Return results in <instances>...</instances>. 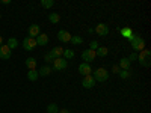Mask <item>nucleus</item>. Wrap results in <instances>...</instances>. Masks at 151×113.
I'll return each mask as SVG.
<instances>
[{
	"label": "nucleus",
	"mask_w": 151,
	"mask_h": 113,
	"mask_svg": "<svg viewBox=\"0 0 151 113\" xmlns=\"http://www.w3.org/2000/svg\"><path fill=\"white\" fill-rule=\"evenodd\" d=\"M2 45H3V38L0 36V47H2Z\"/></svg>",
	"instance_id": "nucleus-34"
},
{
	"label": "nucleus",
	"mask_w": 151,
	"mask_h": 113,
	"mask_svg": "<svg viewBox=\"0 0 151 113\" xmlns=\"http://www.w3.org/2000/svg\"><path fill=\"white\" fill-rule=\"evenodd\" d=\"M44 60H45V62H53V60H55V57H53V54H52V53L48 51V53H45V54H44Z\"/></svg>",
	"instance_id": "nucleus-28"
},
{
	"label": "nucleus",
	"mask_w": 151,
	"mask_h": 113,
	"mask_svg": "<svg viewBox=\"0 0 151 113\" xmlns=\"http://www.w3.org/2000/svg\"><path fill=\"white\" fill-rule=\"evenodd\" d=\"M119 33H121L122 38H125V39H129V41H132L133 36H134V33H133V30H132L130 27H122V29L119 30Z\"/></svg>",
	"instance_id": "nucleus-12"
},
{
	"label": "nucleus",
	"mask_w": 151,
	"mask_h": 113,
	"mask_svg": "<svg viewBox=\"0 0 151 113\" xmlns=\"http://www.w3.org/2000/svg\"><path fill=\"white\" fill-rule=\"evenodd\" d=\"M118 75H119L121 79H129V77H130V71H125V69H119Z\"/></svg>",
	"instance_id": "nucleus-27"
},
{
	"label": "nucleus",
	"mask_w": 151,
	"mask_h": 113,
	"mask_svg": "<svg viewBox=\"0 0 151 113\" xmlns=\"http://www.w3.org/2000/svg\"><path fill=\"white\" fill-rule=\"evenodd\" d=\"M0 3H5V5H9V3H11V0H3V2H0Z\"/></svg>",
	"instance_id": "nucleus-33"
},
{
	"label": "nucleus",
	"mask_w": 151,
	"mask_h": 113,
	"mask_svg": "<svg viewBox=\"0 0 151 113\" xmlns=\"http://www.w3.org/2000/svg\"><path fill=\"white\" fill-rule=\"evenodd\" d=\"M79 72L83 75V77H86V75H91V72H92V68H91V65L89 64H80L79 65Z\"/></svg>",
	"instance_id": "nucleus-10"
},
{
	"label": "nucleus",
	"mask_w": 151,
	"mask_h": 113,
	"mask_svg": "<svg viewBox=\"0 0 151 113\" xmlns=\"http://www.w3.org/2000/svg\"><path fill=\"white\" fill-rule=\"evenodd\" d=\"M137 60L142 67H150L151 65V51L150 50H142V51L137 54Z\"/></svg>",
	"instance_id": "nucleus-2"
},
{
	"label": "nucleus",
	"mask_w": 151,
	"mask_h": 113,
	"mask_svg": "<svg viewBox=\"0 0 151 113\" xmlns=\"http://www.w3.org/2000/svg\"><path fill=\"white\" fill-rule=\"evenodd\" d=\"M52 67H48V65H44V67H41L40 69H38V74L41 75V77H47V75H50L52 74Z\"/></svg>",
	"instance_id": "nucleus-16"
},
{
	"label": "nucleus",
	"mask_w": 151,
	"mask_h": 113,
	"mask_svg": "<svg viewBox=\"0 0 151 113\" xmlns=\"http://www.w3.org/2000/svg\"><path fill=\"white\" fill-rule=\"evenodd\" d=\"M67 67H68V62L64 59V57H58V59H55L53 60V71H64V69H67Z\"/></svg>",
	"instance_id": "nucleus-4"
},
{
	"label": "nucleus",
	"mask_w": 151,
	"mask_h": 113,
	"mask_svg": "<svg viewBox=\"0 0 151 113\" xmlns=\"http://www.w3.org/2000/svg\"><path fill=\"white\" fill-rule=\"evenodd\" d=\"M35 41H36V45H41V47H44L47 42H48V36L45 35V33H40L36 38H35Z\"/></svg>",
	"instance_id": "nucleus-13"
},
{
	"label": "nucleus",
	"mask_w": 151,
	"mask_h": 113,
	"mask_svg": "<svg viewBox=\"0 0 151 113\" xmlns=\"http://www.w3.org/2000/svg\"><path fill=\"white\" fill-rule=\"evenodd\" d=\"M95 57H97V54H95L94 50H91V48H86V50L82 51V59L85 60V64H91Z\"/></svg>",
	"instance_id": "nucleus-5"
},
{
	"label": "nucleus",
	"mask_w": 151,
	"mask_h": 113,
	"mask_svg": "<svg viewBox=\"0 0 151 113\" xmlns=\"http://www.w3.org/2000/svg\"><path fill=\"white\" fill-rule=\"evenodd\" d=\"M12 54V50L8 47V45H2L0 47V59H3V60H8Z\"/></svg>",
	"instance_id": "nucleus-9"
},
{
	"label": "nucleus",
	"mask_w": 151,
	"mask_h": 113,
	"mask_svg": "<svg viewBox=\"0 0 151 113\" xmlns=\"http://www.w3.org/2000/svg\"><path fill=\"white\" fill-rule=\"evenodd\" d=\"M26 67L29 69H35L36 68V59L35 57H27L26 59Z\"/></svg>",
	"instance_id": "nucleus-21"
},
{
	"label": "nucleus",
	"mask_w": 151,
	"mask_h": 113,
	"mask_svg": "<svg viewBox=\"0 0 151 113\" xmlns=\"http://www.w3.org/2000/svg\"><path fill=\"white\" fill-rule=\"evenodd\" d=\"M127 59H129L130 62H133V60H137V53H132V54H130Z\"/></svg>",
	"instance_id": "nucleus-30"
},
{
	"label": "nucleus",
	"mask_w": 151,
	"mask_h": 113,
	"mask_svg": "<svg viewBox=\"0 0 151 113\" xmlns=\"http://www.w3.org/2000/svg\"><path fill=\"white\" fill-rule=\"evenodd\" d=\"M130 44H132V48L134 50V53H137V51H142V50H145V41H144V38L139 35V33H134V36H133V39L130 41Z\"/></svg>",
	"instance_id": "nucleus-1"
},
{
	"label": "nucleus",
	"mask_w": 151,
	"mask_h": 113,
	"mask_svg": "<svg viewBox=\"0 0 151 113\" xmlns=\"http://www.w3.org/2000/svg\"><path fill=\"white\" fill-rule=\"evenodd\" d=\"M74 56H76L74 50H71V48H64V54H62V57H64L67 62L71 60V59H74Z\"/></svg>",
	"instance_id": "nucleus-17"
},
{
	"label": "nucleus",
	"mask_w": 151,
	"mask_h": 113,
	"mask_svg": "<svg viewBox=\"0 0 151 113\" xmlns=\"http://www.w3.org/2000/svg\"><path fill=\"white\" fill-rule=\"evenodd\" d=\"M95 33L100 35V36H107L109 35V26L104 23H100L97 24V27H95Z\"/></svg>",
	"instance_id": "nucleus-7"
},
{
	"label": "nucleus",
	"mask_w": 151,
	"mask_h": 113,
	"mask_svg": "<svg viewBox=\"0 0 151 113\" xmlns=\"http://www.w3.org/2000/svg\"><path fill=\"white\" fill-rule=\"evenodd\" d=\"M73 45H80V44H83V38L82 36H71V41H70Z\"/></svg>",
	"instance_id": "nucleus-24"
},
{
	"label": "nucleus",
	"mask_w": 151,
	"mask_h": 113,
	"mask_svg": "<svg viewBox=\"0 0 151 113\" xmlns=\"http://www.w3.org/2000/svg\"><path fill=\"white\" fill-rule=\"evenodd\" d=\"M112 71H113V72H115V74H118V72H119V67H118V65H113V68H112Z\"/></svg>",
	"instance_id": "nucleus-31"
},
{
	"label": "nucleus",
	"mask_w": 151,
	"mask_h": 113,
	"mask_svg": "<svg viewBox=\"0 0 151 113\" xmlns=\"http://www.w3.org/2000/svg\"><path fill=\"white\" fill-rule=\"evenodd\" d=\"M58 113H71V112H70L68 109H59V112H58Z\"/></svg>",
	"instance_id": "nucleus-32"
},
{
	"label": "nucleus",
	"mask_w": 151,
	"mask_h": 113,
	"mask_svg": "<svg viewBox=\"0 0 151 113\" xmlns=\"http://www.w3.org/2000/svg\"><path fill=\"white\" fill-rule=\"evenodd\" d=\"M95 80H94V77H92V74L91 75H86V77H83V82H82V86L85 87V89H91V87H94L95 86Z\"/></svg>",
	"instance_id": "nucleus-8"
},
{
	"label": "nucleus",
	"mask_w": 151,
	"mask_h": 113,
	"mask_svg": "<svg viewBox=\"0 0 151 113\" xmlns=\"http://www.w3.org/2000/svg\"><path fill=\"white\" fill-rule=\"evenodd\" d=\"M58 39H59L60 42H70V41H71V35H70V32H67V30H59V32H58Z\"/></svg>",
	"instance_id": "nucleus-11"
},
{
	"label": "nucleus",
	"mask_w": 151,
	"mask_h": 113,
	"mask_svg": "<svg viewBox=\"0 0 151 113\" xmlns=\"http://www.w3.org/2000/svg\"><path fill=\"white\" fill-rule=\"evenodd\" d=\"M6 45H8L11 50H14V48H17V47H18V39H17V38H9Z\"/></svg>",
	"instance_id": "nucleus-23"
},
{
	"label": "nucleus",
	"mask_w": 151,
	"mask_h": 113,
	"mask_svg": "<svg viewBox=\"0 0 151 113\" xmlns=\"http://www.w3.org/2000/svg\"><path fill=\"white\" fill-rule=\"evenodd\" d=\"M40 33H41V29H40L38 24H32V26L29 27V38H36Z\"/></svg>",
	"instance_id": "nucleus-14"
},
{
	"label": "nucleus",
	"mask_w": 151,
	"mask_h": 113,
	"mask_svg": "<svg viewBox=\"0 0 151 113\" xmlns=\"http://www.w3.org/2000/svg\"><path fill=\"white\" fill-rule=\"evenodd\" d=\"M47 113H58L59 112V107H58V104H55V103H52V104H48L47 106Z\"/></svg>",
	"instance_id": "nucleus-26"
},
{
	"label": "nucleus",
	"mask_w": 151,
	"mask_h": 113,
	"mask_svg": "<svg viewBox=\"0 0 151 113\" xmlns=\"http://www.w3.org/2000/svg\"><path fill=\"white\" fill-rule=\"evenodd\" d=\"M107 53H109V48H107V47H98V48L95 50V54L100 56V57H106Z\"/></svg>",
	"instance_id": "nucleus-19"
},
{
	"label": "nucleus",
	"mask_w": 151,
	"mask_h": 113,
	"mask_svg": "<svg viewBox=\"0 0 151 113\" xmlns=\"http://www.w3.org/2000/svg\"><path fill=\"white\" fill-rule=\"evenodd\" d=\"M98 47H100V45H98V42H97V41H91V44H89V48H91V50H94V51H95V50H97Z\"/></svg>",
	"instance_id": "nucleus-29"
},
{
	"label": "nucleus",
	"mask_w": 151,
	"mask_h": 113,
	"mask_svg": "<svg viewBox=\"0 0 151 113\" xmlns=\"http://www.w3.org/2000/svg\"><path fill=\"white\" fill-rule=\"evenodd\" d=\"M48 20L52 21L53 24H58V23L60 21V15L58 14V12H52V14L48 15Z\"/></svg>",
	"instance_id": "nucleus-22"
},
{
	"label": "nucleus",
	"mask_w": 151,
	"mask_h": 113,
	"mask_svg": "<svg viewBox=\"0 0 151 113\" xmlns=\"http://www.w3.org/2000/svg\"><path fill=\"white\" fill-rule=\"evenodd\" d=\"M41 6L45 9H50L55 6V0H41Z\"/></svg>",
	"instance_id": "nucleus-25"
},
{
	"label": "nucleus",
	"mask_w": 151,
	"mask_h": 113,
	"mask_svg": "<svg viewBox=\"0 0 151 113\" xmlns=\"http://www.w3.org/2000/svg\"><path fill=\"white\" fill-rule=\"evenodd\" d=\"M130 65H132V62H130L127 57H122V59H119V69L130 71Z\"/></svg>",
	"instance_id": "nucleus-15"
},
{
	"label": "nucleus",
	"mask_w": 151,
	"mask_h": 113,
	"mask_svg": "<svg viewBox=\"0 0 151 113\" xmlns=\"http://www.w3.org/2000/svg\"><path fill=\"white\" fill-rule=\"evenodd\" d=\"M38 77H40V74H38L36 69H29V72H27V79H29L30 82H36Z\"/></svg>",
	"instance_id": "nucleus-20"
},
{
	"label": "nucleus",
	"mask_w": 151,
	"mask_h": 113,
	"mask_svg": "<svg viewBox=\"0 0 151 113\" xmlns=\"http://www.w3.org/2000/svg\"><path fill=\"white\" fill-rule=\"evenodd\" d=\"M50 53L53 54V57H55V59L62 57V54H64V48H62V47H55V48L50 50Z\"/></svg>",
	"instance_id": "nucleus-18"
},
{
	"label": "nucleus",
	"mask_w": 151,
	"mask_h": 113,
	"mask_svg": "<svg viewBox=\"0 0 151 113\" xmlns=\"http://www.w3.org/2000/svg\"><path fill=\"white\" fill-rule=\"evenodd\" d=\"M94 80L95 82H100V83H103V82H106L107 79H109V71L106 69V68H97L95 71H94Z\"/></svg>",
	"instance_id": "nucleus-3"
},
{
	"label": "nucleus",
	"mask_w": 151,
	"mask_h": 113,
	"mask_svg": "<svg viewBox=\"0 0 151 113\" xmlns=\"http://www.w3.org/2000/svg\"><path fill=\"white\" fill-rule=\"evenodd\" d=\"M0 18H2V14H0Z\"/></svg>",
	"instance_id": "nucleus-35"
},
{
	"label": "nucleus",
	"mask_w": 151,
	"mask_h": 113,
	"mask_svg": "<svg viewBox=\"0 0 151 113\" xmlns=\"http://www.w3.org/2000/svg\"><path fill=\"white\" fill-rule=\"evenodd\" d=\"M36 47V41H35V38H24L23 39V48L24 50H27V51H32V50Z\"/></svg>",
	"instance_id": "nucleus-6"
}]
</instances>
